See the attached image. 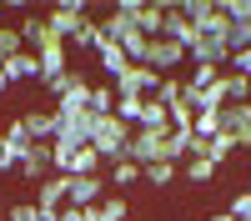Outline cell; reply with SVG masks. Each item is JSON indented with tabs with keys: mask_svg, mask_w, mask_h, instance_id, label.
I'll return each instance as SVG.
<instances>
[{
	"mask_svg": "<svg viewBox=\"0 0 251 221\" xmlns=\"http://www.w3.org/2000/svg\"><path fill=\"white\" fill-rule=\"evenodd\" d=\"M126 141H131V126H121L116 116H91V146L100 151L106 166L126 161Z\"/></svg>",
	"mask_w": 251,
	"mask_h": 221,
	"instance_id": "6da1fadb",
	"label": "cell"
},
{
	"mask_svg": "<svg viewBox=\"0 0 251 221\" xmlns=\"http://www.w3.org/2000/svg\"><path fill=\"white\" fill-rule=\"evenodd\" d=\"M141 66H151L156 75H176L181 66H186V46H176L171 35H156L151 46H146V60Z\"/></svg>",
	"mask_w": 251,
	"mask_h": 221,
	"instance_id": "7a4b0ae2",
	"label": "cell"
},
{
	"mask_svg": "<svg viewBox=\"0 0 251 221\" xmlns=\"http://www.w3.org/2000/svg\"><path fill=\"white\" fill-rule=\"evenodd\" d=\"M126 161H136V166H156V161H166V131H131V141H126Z\"/></svg>",
	"mask_w": 251,
	"mask_h": 221,
	"instance_id": "3957f363",
	"label": "cell"
},
{
	"mask_svg": "<svg viewBox=\"0 0 251 221\" xmlns=\"http://www.w3.org/2000/svg\"><path fill=\"white\" fill-rule=\"evenodd\" d=\"M20 176L35 181V186L55 176V151H50V141H30V146L20 151Z\"/></svg>",
	"mask_w": 251,
	"mask_h": 221,
	"instance_id": "277c9868",
	"label": "cell"
},
{
	"mask_svg": "<svg viewBox=\"0 0 251 221\" xmlns=\"http://www.w3.org/2000/svg\"><path fill=\"white\" fill-rule=\"evenodd\" d=\"M46 25H50V35H55V40H66V46H71L75 30L86 25V5H80V0H66V5H55V10L46 15Z\"/></svg>",
	"mask_w": 251,
	"mask_h": 221,
	"instance_id": "5b68a950",
	"label": "cell"
},
{
	"mask_svg": "<svg viewBox=\"0 0 251 221\" xmlns=\"http://www.w3.org/2000/svg\"><path fill=\"white\" fill-rule=\"evenodd\" d=\"M55 116H60V121H91V116H96V111H91V75L55 100Z\"/></svg>",
	"mask_w": 251,
	"mask_h": 221,
	"instance_id": "8992f818",
	"label": "cell"
},
{
	"mask_svg": "<svg viewBox=\"0 0 251 221\" xmlns=\"http://www.w3.org/2000/svg\"><path fill=\"white\" fill-rule=\"evenodd\" d=\"M186 60H191V66H216V71H226V66H231V46L216 40V35H201L196 46L186 50Z\"/></svg>",
	"mask_w": 251,
	"mask_h": 221,
	"instance_id": "52a82bcc",
	"label": "cell"
},
{
	"mask_svg": "<svg viewBox=\"0 0 251 221\" xmlns=\"http://www.w3.org/2000/svg\"><path fill=\"white\" fill-rule=\"evenodd\" d=\"M96 201H106V171L100 176H71V206L91 211Z\"/></svg>",
	"mask_w": 251,
	"mask_h": 221,
	"instance_id": "ba28073f",
	"label": "cell"
},
{
	"mask_svg": "<svg viewBox=\"0 0 251 221\" xmlns=\"http://www.w3.org/2000/svg\"><path fill=\"white\" fill-rule=\"evenodd\" d=\"M221 131L236 141V151H251V111L246 106H221Z\"/></svg>",
	"mask_w": 251,
	"mask_h": 221,
	"instance_id": "9c48e42d",
	"label": "cell"
},
{
	"mask_svg": "<svg viewBox=\"0 0 251 221\" xmlns=\"http://www.w3.org/2000/svg\"><path fill=\"white\" fill-rule=\"evenodd\" d=\"M35 206H40V211H60V206H71V176H50V181H40V186H35Z\"/></svg>",
	"mask_w": 251,
	"mask_h": 221,
	"instance_id": "30bf717a",
	"label": "cell"
},
{
	"mask_svg": "<svg viewBox=\"0 0 251 221\" xmlns=\"http://www.w3.org/2000/svg\"><path fill=\"white\" fill-rule=\"evenodd\" d=\"M96 66H100V75H106V80H121L126 71H131V55H126V46L106 40V46L96 50Z\"/></svg>",
	"mask_w": 251,
	"mask_h": 221,
	"instance_id": "8fae6325",
	"label": "cell"
},
{
	"mask_svg": "<svg viewBox=\"0 0 251 221\" xmlns=\"http://www.w3.org/2000/svg\"><path fill=\"white\" fill-rule=\"evenodd\" d=\"M55 121H60V116H55ZM50 146H66V151H80V146H91V121H60Z\"/></svg>",
	"mask_w": 251,
	"mask_h": 221,
	"instance_id": "7c38bea8",
	"label": "cell"
},
{
	"mask_svg": "<svg viewBox=\"0 0 251 221\" xmlns=\"http://www.w3.org/2000/svg\"><path fill=\"white\" fill-rule=\"evenodd\" d=\"M0 71H5L10 86H15V80H40V55H35V50H20V55H10Z\"/></svg>",
	"mask_w": 251,
	"mask_h": 221,
	"instance_id": "4fadbf2b",
	"label": "cell"
},
{
	"mask_svg": "<svg viewBox=\"0 0 251 221\" xmlns=\"http://www.w3.org/2000/svg\"><path fill=\"white\" fill-rule=\"evenodd\" d=\"M20 40H25V50H35V55L46 50L50 40H55L50 25H46V15H25V20H20Z\"/></svg>",
	"mask_w": 251,
	"mask_h": 221,
	"instance_id": "5bb4252c",
	"label": "cell"
},
{
	"mask_svg": "<svg viewBox=\"0 0 251 221\" xmlns=\"http://www.w3.org/2000/svg\"><path fill=\"white\" fill-rule=\"evenodd\" d=\"M161 35H171L176 46H186V50H191L196 40H201V30H196V25H191V20H186L181 10H166V30H161Z\"/></svg>",
	"mask_w": 251,
	"mask_h": 221,
	"instance_id": "9a60e30c",
	"label": "cell"
},
{
	"mask_svg": "<svg viewBox=\"0 0 251 221\" xmlns=\"http://www.w3.org/2000/svg\"><path fill=\"white\" fill-rule=\"evenodd\" d=\"M20 121H25V136L30 141H55V126H60L55 111H25Z\"/></svg>",
	"mask_w": 251,
	"mask_h": 221,
	"instance_id": "2e32d148",
	"label": "cell"
},
{
	"mask_svg": "<svg viewBox=\"0 0 251 221\" xmlns=\"http://www.w3.org/2000/svg\"><path fill=\"white\" fill-rule=\"evenodd\" d=\"M216 171H221V166H216V161H206V156H186V161H181V176L191 181V186H211Z\"/></svg>",
	"mask_w": 251,
	"mask_h": 221,
	"instance_id": "e0dca14e",
	"label": "cell"
},
{
	"mask_svg": "<svg viewBox=\"0 0 251 221\" xmlns=\"http://www.w3.org/2000/svg\"><path fill=\"white\" fill-rule=\"evenodd\" d=\"M86 221H131V206H126V196H106L86 211Z\"/></svg>",
	"mask_w": 251,
	"mask_h": 221,
	"instance_id": "ac0fdd59",
	"label": "cell"
},
{
	"mask_svg": "<svg viewBox=\"0 0 251 221\" xmlns=\"http://www.w3.org/2000/svg\"><path fill=\"white\" fill-rule=\"evenodd\" d=\"M136 131H171V111L151 96V100H146V111H141V126H136Z\"/></svg>",
	"mask_w": 251,
	"mask_h": 221,
	"instance_id": "d6986e66",
	"label": "cell"
},
{
	"mask_svg": "<svg viewBox=\"0 0 251 221\" xmlns=\"http://www.w3.org/2000/svg\"><path fill=\"white\" fill-rule=\"evenodd\" d=\"M226 106H251V75L226 71Z\"/></svg>",
	"mask_w": 251,
	"mask_h": 221,
	"instance_id": "ffe728a7",
	"label": "cell"
},
{
	"mask_svg": "<svg viewBox=\"0 0 251 221\" xmlns=\"http://www.w3.org/2000/svg\"><path fill=\"white\" fill-rule=\"evenodd\" d=\"M20 151L25 146H15V141L0 131V176H20Z\"/></svg>",
	"mask_w": 251,
	"mask_h": 221,
	"instance_id": "44dd1931",
	"label": "cell"
},
{
	"mask_svg": "<svg viewBox=\"0 0 251 221\" xmlns=\"http://www.w3.org/2000/svg\"><path fill=\"white\" fill-rule=\"evenodd\" d=\"M91 111H96V116H116V86L91 80Z\"/></svg>",
	"mask_w": 251,
	"mask_h": 221,
	"instance_id": "7402d4cb",
	"label": "cell"
},
{
	"mask_svg": "<svg viewBox=\"0 0 251 221\" xmlns=\"http://www.w3.org/2000/svg\"><path fill=\"white\" fill-rule=\"evenodd\" d=\"M136 25H141L146 35H151V40H156V35L166 30V10H161V5H141V15H136Z\"/></svg>",
	"mask_w": 251,
	"mask_h": 221,
	"instance_id": "603a6c76",
	"label": "cell"
},
{
	"mask_svg": "<svg viewBox=\"0 0 251 221\" xmlns=\"http://www.w3.org/2000/svg\"><path fill=\"white\" fill-rule=\"evenodd\" d=\"M176 171H181V166H176V161H156V166H146L141 176H146V181H151V186H171V181H176Z\"/></svg>",
	"mask_w": 251,
	"mask_h": 221,
	"instance_id": "cb8c5ba5",
	"label": "cell"
},
{
	"mask_svg": "<svg viewBox=\"0 0 251 221\" xmlns=\"http://www.w3.org/2000/svg\"><path fill=\"white\" fill-rule=\"evenodd\" d=\"M231 151H236V141L226 136V131H221V136H211V141H206V161H216V166H221V161L231 156Z\"/></svg>",
	"mask_w": 251,
	"mask_h": 221,
	"instance_id": "d4e9b609",
	"label": "cell"
},
{
	"mask_svg": "<svg viewBox=\"0 0 251 221\" xmlns=\"http://www.w3.org/2000/svg\"><path fill=\"white\" fill-rule=\"evenodd\" d=\"M20 50H25V40H20V25H0V55H20Z\"/></svg>",
	"mask_w": 251,
	"mask_h": 221,
	"instance_id": "484cf974",
	"label": "cell"
},
{
	"mask_svg": "<svg viewBox=\"0 0 251 221\" xmlns=\"http://www.w3.org/2000/svg\"><path fill=\"white\" fill-rule=\"evenodd\" d=\"M201 141H211V136H221V111H201L196 116V126H191Z\"/></svg>",
	"mask_w": 251,
	"mask_h": 221,
	"instance_id": "4316f807",
	"label": "cell"
},
{
	"mask_svg": "<svg viewBox=\"0 0 251 221\" xmlns=\"http://www.w3.org/2000/svg\"><path fill=\"white\" fill-rule=\"evenodd\" d=\"M111 181H116V186H136V181H141V166H136V161H116V166H111Z\"/></svg>",
	"mask_w": 251,
	"mask_h": 221,
	"instance_id": "83f0119b",
	"label": "cell"
},
{
	"mask_svg": "<svg viewBox=\"0 0 251 221\" xmlns=\"http://www.w3.org/2000/svg\"><path fill=\"white\" fill-rule=\"evenodd\" d=\"M5 221H40V206H35V201H10Z\"/></svg>",
	"mask_w": 251,
	"mask_h": 221,
	"instance_id": "f1b7e54d",
	"label": "cell"
},
{
	"mask_svg": "<svg viewBox=\"0 0 251 221\" xmlns=\"http://www.w3.org/2000/svg\"><path fill=\"white\" fill-rule=\"evenodd\" d=\"M216 80H221L216 66H191V86H216Z\"/></svg>",
	"mask_w": 251,
	"mask_h": 221,
	"instance_id": "f546056e",
	"label": "cell"
},
{
	"mask_svg": "<svg viewBox=\"0 0 251 221\" xmlns=\"http://www.w3.org/2000/svg\"><path fill=\"white\" fill-rule=\"evenodd\" d=\"M5 136L15 141V146H30V136H25V121H20V116H10V121H5Z\"/></svg>",
	"mask_w": 251,
	"mask_h": 221,
	"instance_id": "4dcf8cb0",
	"label": "cell"
},
{
	"mask_svg": "<svg viewBox=\"0 0 251 221\" xmlns=\"http://www.w3.org/2000/svg\"><path fill=\"white\" fill-rule=\"evenodd\" d=\"M226 71H236V75H251V50H236V55H231V66H226Z\"/></svg>",
	"mask_w": 251,
	"mask_h": 221,
	"instance_id": "1f68e13d",
	"label": "cell"
},
{
	"mask_svg": "<svg viewBox=\"0 0 251 221\" xmlns=\"http://www.w3.org/2000/svg\"><path fill=\"white\" fill-rule=\"evenodd\" d=\"M60 221H86V211H80V206H66V211H60Z\"/></svg>",
	"mask_w": 251,
	"mask_h": 221,
	"instance_id": "d6a6232c",
	"label": "cell"
},
{
	"mask_svg": "<svg viewBox=\"0 0 251 221\" xmlns=\"http://www.w3.org/2000/svg\"><path fill=\"white\" fill-rule=\"evenodd\" d=\"M206 221H236V216H231V211L221 206V211H211V216H206Z\"/></svg>",
	"mask_w": 251,
	"mask_h": 221,
	"instance_id": "836d02e7",
	"label": "cell"
},
{
	"mask_svg": "<svg viewBox=\"0 0 251 221\" xmlns=\"http://www.w3.org/2000/svg\"><path fill=\"white\" fill-rule=\"evenodd\" d=\"M5 91H10V80H5V71H0V96H5Z\"/></svg>",
	"mask_w": 251,
	"mask_h": 221,
	"instance_id": "e575fe53",
	"label": "cell"
},
{
	"mask_svg": "<svg viewBox=\"0 0 251 221\" xmlns=\"http://www.w3.org/2000/svg\"><path fill=\"white\" fill-rule=\"evenodd\" d=\"M0 66H5V55H0Z\"/></svg>",
	"mask_w": 251,
	"mask_h": 221,
	"instance_id": "d590c367",
	"label": "cell"
},
{
	"mask_svg": "<svg viewBox=\"0 0 251 221\" xmlns=\"http://www.w3.org/2000/svg\"><path fill=\"white\" fill-rule=\"evenodd\" d=\"M0 15H5V5H0Z\"/></svg>",
	"mask_w": 251,
	"mask_h": 221,
	"instance_id": "8d00e7d4",
	"label": "cell"
},
{
	"mask_svg": "<svg viewBox=\"0 0 251 221\" xmlns=\"http://www.w3.org/2000/svg\"><path fill=\"white\" fill-rule=\"evenodd\" d=\"M246 191H251V181H246Z\"/></svg>",
	"mask_w": 251,
	"mask_h": 221,
	"instance_id": "74e56055",
	"label": "cell"
}]
</instances>
